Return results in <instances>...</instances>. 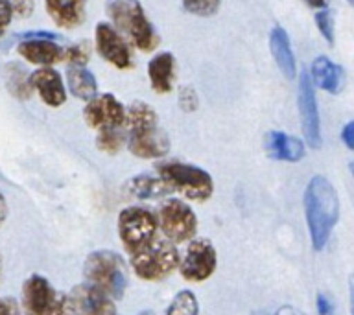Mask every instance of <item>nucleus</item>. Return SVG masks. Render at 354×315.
I'll return each mask as SVG.
<instances>
[{
  "label": "nucleus",
  "mask_w": 354,
  "mask_h": 315,
  "mask_svg": "<svg viewBox=\"0 0 354 315\" xmlns=\"http://www.w3.org/2000/svg\"><path fill=\"white\" fill-rule=\"evenodd\" d=\"M0 315H21V308L15 298L0 297Z\"/></svg>",
  "instance_id": "nucleus-34"
},
{
  "label": "nucleus",
  "mask_w": 354,
  "mask_h": 315,
  "mask_svg": "<svg viewBox=\"0 0 354 315\" xmlns=\"http://www.w3.org/2000/svg\"><path fill=\"white\" fill-rule=\"evenodd\" d=\"M312 77L319 88L330 94H337L343 83V68L332 63L325 55H319L312 63Z\"/></svg>",
  "instance_id": "nucleus-21"
},
{
  "label": "nucleus",
  "mask_w": 354,
  "mask_h": 315,
  "mask_svg": "<svg viewBox=\"0 0 354 315\" xmlns=\"http://www.w3.org/2000/svg\"><path fill=\"white\" fill-rule=\"evenodd\" d=\"M199 314V303L198 297L194 295L190 289H183L174 297L170 303L166 315H198Z\"/></svg>",
  "instance_id": "nucleus-24"
},
{
  "label": "nucleus",
  "mask_w": 354,
  "mask_h": 315,
  "mask_svg": "<svg viewBox=\"0 0 354 315\" xmlns=\"http://www.w3.org/2000/svg\"><path fill=\"white\" fill-rule=\"evenodd\" d=\"M72 304L76 306L77 314L80 315H98L102 314L107 306H111L109 297L105 295L100 287L93 286V284H82L77 286L71 295Z\"/></svg>",
  "instance_id": "nucleus-20"
},
{
  "label": "nucleus",
  "mask_w": 354,
  "mask_h": 315,
  "mask_svg": "<svg viewBox=\"0 0 354 315\" xmlns=\"http://www.w3.org/2000/svg\"><path fill=\"white\" fill-rule=\"evenodd\" d=\"M148 77L155 93H170L176 79V57L170 52H160L155 55L148 63Z\"/></svg>",
  "instance_id": "nucleus-18"
},
{
  "label": "nucleus",
  "mask_w": 354,
  "mask_h": 315,
  "mask_svg": "<svg viewBox=\"0 0 354 315\" xmlns=\"http://www.w3.org/2000/svg\"><path fill=\"white\" fill-rule=\"evenodd\" d=\"M107 15L118 30L140 52H153L159 44L153 24L144 13L138 0H107Z\"/></svg>",
  "instance_id": "nucleus-3"
},
{
  "label": "nucleus",
  "mask_w": 354,
  "mask_h": 315,
  "mask_svg": "<svg viewBox=\"0 0 354 315\" xmlns=\"http://www.w3.org/2000/svg\"><path fill=\"white\" fill-rule=\"evenodd\" d=\"M315 24L319 28L321 35L326 39V43H334V19H332L330 11H319L315 13Z\"/></svg>",
  "instance_id": "nucleus-29"
},
{
  "label": "nucleus",
  "mask_w": 354,
  "mask_h": 315,
  "mask_svg": "<svg viewBox=\"0 0 354 315\" xmlns=\"http://www.w3.org/2000/svg\"><path fill=\"white\" fill-rule=\"evenodd\" d=\"M304 216L315 251H323L339 220V198L332 182L323 175L310 179L304 190Z\"/></svg>",
  "instance_id": "nucleus-1"
},
{
  "label": "nucleus",
  "mask_w": 354,
  "mask_h": 315,
  "mask_svg": "<svg viewBox=\"0 0 354 315\" xmlns=\"http://www.w3.org/2000/svg\"><path fill=\"white\" fill-rule=\"evenodd\" d=\"M66 82H68L71 93L74 94L76 98L88 102V99L96 96L98 83H96V77H94L85 66H71V68L66 70Z\"/></svg>",
  "instance_id": "nucleus-23"
},
{
  "label": "nucleus",
  "mask_w": 354,
  "mask_h": 315,
  "mask_svg": "<svg viewBox=\"0 0 354 315\" xmlns=\"http://www.w3.org/2000/svg\"><path fill=\"white\" fill-rule=\"evenodd\" d=\"M50 315H80V314H77L76 306L72 304L71 297H68V295H63V297H57V303H55L54 309L50 312Z\"/></svg>",
  "instance_id": "nucleus-31"
},
{
  "label": "nucleus",
  "mask_w": 354,
  "mask_h": 315,
  "mask_svg": "<svg viewBox=\"0 0 354 315\" xmlns=\"http://www.w3.org/2000/svg\"><path fill=\"white\" fill-rule=\"evenodd\" d=\"M0 275H2V256H0Z\"/></svg>",
  "instance_id": "nucleus-41"
},
{
  "label": "nucleus",
  "mask_w": 354,
  "mask_h": 315,
  "mask_svg": "<svg viewBox=\"0 0 354 315\" xmlns=\"http://www.w3.org/2000/svg\"><path fill=\"white\" fill-rule=\"evenodd\" d=\"M299 113H301V124H303V133L310 148H321V120L317 102H315V93L312 87V79L306 72H301L299 76Z\"/></svg>",
  "instance_id": "nucleus-11"
},
{
  "label": "nucleus",
  "mask_w": 354,
  "mask_h": 315,
  "mask_svg": "<svg viewBox=\"0 0 354 315\" xmlns=\"http://www.w3.org/2000/svg\"><path fill=\"white\" fill-rule=\"evenodd\" d=\"M221 0H183V8L198 17H210L220 10Z\"/></svg>",
  "instance_id": "nucleus-27"
},
{
  "label": "nucleus",
  "mask_w": 354,
  "mask_h": 315,
  "mask_svg": "<svg viewBox=\"0 0 354 315\" xmlns=\"http://www.w3.org/2000/svg\"><path fill=\"white\" fill-rule=\"evenodd\" d=\"M83 275L88 284L100 287L107 297L115 300L124 297L129 282L126 262L115 251L107 249H100L88 254L83 264Z\"/></svg>",
  "instance_id": "nucleus-4"
},
{
  "label": "nucleus",
  "mask_w": 354,
  "mask_h": 315,
  "mask_svg": "<svg viewBox=\"0 0 354 315\" xmlns=\"http://www.w3.org/2000/svg\"><path fill=\"white\" fill-rule=\"evenodd\" d=\"M10 88L11 93L21 99H28L30 98V94H32L30 82H28V77L24 76V70L19 68V66H13V72L10 74Z\"/></svg>",
  "instance_id": "nucleus-28"
},
{
  "label": "nucleus",
  "mask_w": 354,
  "mask_h": 315,
  "mask_svg": "<svg viewBox=\"0 0 354 315\" xmlns=\"http://www.w3.org/2000/svg\"><path fill=\"white\" fill-rule=\"evenodd\" d=\"M8 201H6V195L2 192H0V227H2V223L6 221V218H8Z\"/></svg>",
  "instance_id": "nucleus-37"
},
{
  "label": "nucleus",
  "mask_w": 354,
  "mask_h": 315,
  "mask_svg": "<svg viewBox=\"0 0 354 315\" xmlns=\"http://www.w3.org/2000/svg\"><path fill=\"white\" fill-rule=\"evenodd\" d=\"M94 35H96V50L102 55V59L111 63L118 70L133 68L131 50L116 28H113L107 22H98Z\"/></svg>",
  "instance_id": "nucleus-12"
},
{
  "label": "nucleus",
  "mask_w": 354,
  "mask_h": 315,
  "mask_svg": "<svg viewBox=\"0 0 354 315\" xmlns=\"http://www.w3.org/2000/svg\"><path fill=\"white\" fill-rule=\"evenodd\" d=\"M315 303H317V312H319V315H332V303L323 295V293L317 295V300H315Z\"/></svg>",
  "instance_id": "nucleus-36"
},
{
  "label": "nucleus",
  "mask_w": 354,
  "mask_h": 315,
  "mask_svg": "<svg viewBox=\"0 0 354 315\" xmlns=\"http://www.w3.org/2000/svg\"><path fill=\"white\" fill-rule=\"evenodd\" d=\"M11 21H13V10H11L10 0H0V37L4 35Z\"/></svg>",
  "instance_id": "nucleus-32"
},
{
  "label": "nucleus",
  "mask_w": 354,
  "mask_h": 315,
  "mask_svg": "<svg viewBox=\"0 0 354 315\" xmlns=\"http://www.w3.org/2000/svg\"><path fill=\"white\" fill-rule=\"evenodd\" d=\"M216 265H218V253L212 242L203 238H194L188 243L179 271L187 282H205L214 275Z\"/></svg>",
  "instance_id": "nucleus-9"
},
{
  "label": "nucleus",
  "mask_w": 354,
  "mask_h": 315,
  "mask_svg": "<svg viewBox=\"0 0 354 315\" xmlns=\"http://www.w3.org/2000/svg\"><path fill=\"white\" fill-rule=\"evenodd\" d=\"M157 221L171 243L190 242L198 232V216L181 199H166L160 204Z\"/></svg>",
  "instance_id": "nucleus-8"
},
{
  "label": "nucleus",
  "mask_w": 354,
  "mask_h": 315,
  "mask_svg": "<svg viewBox=\"0 0 354 315\" xmlns=\"http://www.w3.org/2000/svg\"><path fill=\"white\" fill-rule=\"evenodd\" d=\"M32 90L35 88L39 98L50 107H59L66 102V90L61 79L59 72H55L52 66H43L28 77Z\"/></svg>",
  "instance_id": "nucleus-15"
},
{
  "label": "nucleus",
  "mask_w": 354,
  "mask_h": 315,
  "mask_svg": "<svg viewBox=\"0 0 354 315\" xmlns=\"http://www.w3.org/2000/svg\"><path fill=\"white\" fill-rule=\"evenodd\" d=\"M96 146H98L100 151H104V153L115 155L118 153L122 149V146H124V135H122L118 129H104V131L98 133Z\"/></svg>",
  "instance_id": "nucleus-25"
},
{
  "label": "nucleus",
  "mask_w": 354,
  "mask_h": 315,
  "mask_svg": "<svg viewBox=\"0 0 354 315\" xmlns=\"http://www.w3.org/2000/svg\"><path fill=\"white\" fill-rule=\"evenodd\" d=\"M57 303V293L48 278L41 275L28 276L22 286V308L26 315H50Z\"/></svg>",
  "instance_id": "nucleus-13"
},
{
  "label": "nucleus",
  "mask_w": 354,
  "mask_h": 315,
  "mask_svg": "<svg viewBox=\"0 0 354 315\" xmlns=\"http://www.w3.org/2000/svg\"><path fill=\"white\" fill-rule=\"evenodd\" d=\"M306 4L312 6V8H326L330 0H304Z\"/></svg>",
  "instance_id": "nucleus-38"
},
{
  "label": "nucleus",
  "mask_w": 354,
  "mask_h": 315,
  "mask_svg": "<svg viewBox=\"0 0 354 315\" xmlns=\"http://www.w3.org/2000/svg\"><path fill=\"white\" fill-rule=\"evenodd\" d=\"M270 48L271 54H273V59H275L279 70L288 77V79H293L295 77V72H297V65H295V57H293L292 43H290V37L284 28L275 26L270 33Z\"/></svg>",
  "instance_id": "nucleus-19"
},
{
  "label": "nucleus",
  "mask_w": 354,
  "mask_h": 315,
  "mask_svg": "<svg viewBox=\"0 0 354 315\" xmlns=\"http://www.w3.org/2000/svg\"><path fill=\"white\" fill-rule=\"evenodd\" d=\"M342 140L348 149L354 148V126H353V122H348L347 126L342 129Z\"/></svg>",
  "instance_id": "nucleus-35"
},
{
  "label": "nucleus",
  "mask_w": 354,
  "mask_h": 315,
  "mask_svg": "<svg viewBox=\"0 0 354 315\" xmlns=\"http://www.w3.org/2000/svg\"><path fill=\"white\" fill-rule=\"evenodd\" d=\"M98 315H118V314H116L115 304H111V306H107V308H105L104 312H102V314H98Z\"/></svg>",
  "instance_id": "nucleus-39"
},
{
  "label": "nucleus",
  "mask_w": 354,
  "mask_h": 315,
  "mask_svg": "<svg viewBox=\"0 0 354 315\" xmlns=\"http://www.w3.org/2000/svg\"><path fill=\"white\" fill-rule=\"evenodd\" d=\"M179 265L176 243L168 240H151L144 247L131 253V267L138 278L146 282L162 280L170 276Z\"/></svg>",
  "instance_id": "nucleus-5"
},
{
  "label": "nucleus",
  "mask_w": 354,
  "mask_h": 315,
  "mask_svg": "<svg viewBox=\"0 0 354 315\" xmlns=\"http://www.w3.org/2000/svg\"><path fill=\"white\" fill-rule=\"evenodd\" d=\"M17 52L28 63H33V65L50 66L63 61V48L55 43L54 39L35 37L32 33H28L26 41L19 43Z\"/></svg>",
  "instance_id": "nucleus-14"
},
{
  "label": "nucleus",
  "mask_w": 354,
  "mask_h": 315,
  "mask_svg": "<svg viewBox=\"0 0 354 315\" xmlns=\"http://www.w3.org/2000/svg\"><path fill=\"white\" fill-rule=\"evenodd\" d=\"M87 0H44L50 19L59 28L72 30L85 21Z\"/></svg>",
  "instance_id": "nucleus-17"
},
{
  "label": "nucleus",
  "mask_w": 354,
  "mask_h": 315,
  "mask_svg": "<svg viewBox=\"0 0 354 315\" xmlns=\"http://www.w3.org/2000/svg\"><path fill=\"white\" fill-rule=\"evenodd\" d=\"M13 15L30 17L33 11V0H10Z\"/></svg>",
  "instance_id": "nucleus-33"
},
{
  "label": "nucleus",
  "mask_w": 354,
  "mask_h": 315,
  "mask_svg": "<svg viewBox=\"0 0 354 315\" xmlns=\"http://www.w3.org/2000/svg\"><path fill=\"white\" fill-rule=\"evenodd\" d=\"M118 236L129 253H135L155 240L159 221L153 212L142 207H127L118 214Z\"/></svg>",
  "instance_id": "nucleus-7"
},
{
  "label": "nucleus",
  "mask_w": 354,
  "mask_h": 315,
  "mask_svg": "<svg viewBox=\"0 0 354 315\" xmlns=\"http://www.w3.org/2000/svg\"><path fill=\"white\" fill-rule=\"evenodd\" d=\"M91 57V46L85 41L63 48V61H68L71 66H85Z\"/></svg>",
  "instance_id": "nucleus-26"
},
{
  "label": "nucleus",
  "mask_w": 354,
  "mask_h": 315,
  "mask_svg": "<svg viewBox=\"0 0 354 315\" xmlns=\"http://www.w3.org/2000/svg\"><path fill=\"white\" fill-rule=\"evenodd\" d=\"M138 315H155L153 312H142V314H138Z\"/></svg>",
  "instance_id": "nucleus-40"
},
{
  "label": "nucleus",
  "mask_w": 354,
  "mask_h": 315,
  "mask_svg": "<svg viewBox=\"0 0 354 315\" xmlns=\"http://www.w3.org/2000/svg\"><path fill=\"white\" fill-rule=\"evenodd\" d=\"M266 151L271 159L299 162L304 157V144L286 133L270 131L266 135Z\"/></svg>",
  "instance_id": "nucleus-16"
},
{
  "label": "nucleus",
  "mask_w": 354,
  "mask_h": 315,
  "mask_svg": "<svg viewBox=\"0 0 354 315\" xmlns=\"http://www.w3.org/2000/svg\"><path fill=\"white\" fill-rule=\"evenodd\" d=\"M179 107L185 113H192L198 109V94L192 87H183L179 90Z\"/></svg>",
  "instance_id": "nucleus-30"
},
{
  "label": "nucleus",
  "mask_w": 354,
  "mask_h": 315,
  "mask_svg": "<svg viewBox=\"0 0 354 315\" xmlns=\"http://www.w3.org/2000/svg\"><path fill=\"white\" fill-rule=\"evenodd\" d=\"M160 179H165L174 192H179L190 201L203 203L214 192V181L209 171L187 162H165L157 166Z\"/></svg>",
  "instance_id": "nucleus-6"
},
{
  "label": "nucleus",
  "mask_w": 354,
  "mask_h": 315,
  "mask_svg": "<svg viewBox=\"0 0 354 315\" xmlns=\"http://www.w3.org/2000/svg\"><path fill=\"white\" fill-rule=\"evenodd\" d=\"M126 190L129 192V195L137 199H159L165 198V195H170L174 192L165 179L146 175V173L129 179L126 184Z\"/></svg>",
  "instance_id": "nucleus-22"
},
{
  "label": "nucleus",
  "mask_w": 354,
  "mask_h": 315,
  "mask_svg": "<svg viewBox=\"0 0 354 315\" xmlns=\"http://www.w3.org/2000/svg\"><path fill=\"white\" fill-rule=\"evenodd\" d=\"M129 138L127 148L138 159H160L170 151V138L159 127V118L151 105L133 102L124 118Z\"/></svg>",
  "instance_id": "nucleus-2"
},
{
  "label": "nucleus",
  "mask_w": 354,
  "mask_h": 315,
  "mask_svg": "<svg viewBox=\"0 0 354 315\" xmlns=\"http://www.w3.org/2000/svg\"><path fill=\"white\" fill-rule=\"evenodd\" d=\"M83 118L88 127L104 131V129H118L124 126L126 107L113 94H100L87 102L83 109Z\"/></svg>",
  "instance_id": "nucleus-10"
}]
</instances>
